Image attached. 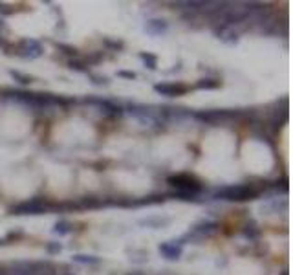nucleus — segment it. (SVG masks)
Returning a JSON list of instances; mask_svg holds the SVG:
<instances>
[{"instance_id": "obj_1", "label": "nucleus", "mask_w": 293, "mask_h": 275, "mask_svg": "<svg viewBox=\"0 0 293 275\" xmlns=\"http://www.w3.org/2000/svg\"><path fill=\"white\" fill-rule=\"evenodd\" d=\"M258 196V189L251 184H244V186H231V187H223L217 192V198H223V200H251Z\"/></svg>"}, {"instance_id": "obj_2", "label": "nucleus", "mask_w": 293, "mask_h": 275, "mask_svg": "<svg viewBox=\"0 0 293 275\" xmlns=\"http://www.w3.org/2000/svg\"><path fill=\"white\" fill-rule=\"evenodd\" d=\"M167 182L169 186L176 187L178 192H183V194L195 196L196 192L202 191V184L195 176H191V174H176V176H171Z\"/></svg>"}, {"instance_id": "obj_3", "label": "nucleus", "mask_w": 293, "mask_h": 275, "mask_svg": "<svg viewBox=\"0 0 293 275\" xmlns=\"http://www.w3.org/2000/svg\"><path fill=\"white\" fill-rule=\"evenodd\" d=\"M46 209V202L41 198H33L28 202H22L19 206L11 207V213L13 215H37Z\"/></svg>"}, {"instance_id": "obj_4", "label": "nucleus", "mask_w": 293, "mask_h": 275, "mask_svg": "<svg viewBox=\"0 0 293 275\" xmlns=\"http://www.w3.org/2000/svg\"><path fill=\"white\" fill-rule=\"evenodd\" d=\"M154 90L161 94V96H169V97H174V96H182L187 92V86L185 84H176V82H161V84H156Z\"/></svg>"}, {"instance_id": "obj_5", "label": "nucleus", "mask_w": 293, "mask_h": 275, "mask_svg": "<svg viewBox=\"0 0 293 275\" xmlns=\"http://www.w3.org/2000/svg\"><path fill=\"white\" fill-rule=\"evenodd\" d=\"M229 116L231 114L225 112V110H209V112H198L196 114V117L205 121V123H217L220 119H227Z\"/></svg>"}, {"instance_id": "obj_6", "label": "nucleus", "mask_w": 293, "mask_h": 275, "mask_svg": "<svg viewBox=\"0 0 293 275\" xmlns=\"http://www.w3.org/2000/svg\"><path fill=\"white\" fill-rule=\"evenodd\" d=\"M19 50H21L19 54H21L22 57H39L42 52L41 44L37 41H22Z\"/></svg>"}, {"instance_id": "obj_7", "label": "nucleus", "mask_w": 293, "mask_h": 275, "mask_svg": "<svg viewBox=\"0 0 293 275\" xmlns=\"http://www.w3.org/2000/svg\"><path fill=\"white\" fill-rule=\"evenodd\" d=\"M160 251L163 253V257L167 259H178L182 255V248L176 246V242H167V244H161Z\"/></svg>"}, {"instance_id": "obj_8", "label": "nucleus", "mask_w": 293, "mask_h": 275, "mask_svg": "<svg viewBox=\"0 0 293 275\" xmlns=\"http://www.w3.org/2000/svg\"><path fill=\"white\" fill-rule=\"evenodd\" d=\"M145 31H146V33L154 35V37H156V35L165 33V31H167V22H165V21H150V22H146Z\"/></svg>"}, {"instance_id": "obj_9", "label": "nucleus", "mask_w": 293, "mask_h": 275, "mask_svg": "<svg viewBox=\"0 0 293 275\" xmlns=\"http://www.w3.org/2000/svg\"><path fill=\"white\" fill-rule=\"evenodd\" d=\"M217 224L215 222H203L200 226L196 227V233H202V235H209V233H215L217 231Z\"/></svg>"}, {"instance_id": "obj_10", "label": "nucleus", "mask_w": 293, "mask_h": 275, "mask_svg": "<svg viewBox=\"0 0 293 275\" xmlns=\"http://www.w3.org/2000/svg\"><path fill=\"white\" fill-rule=\"evenodd\" d=\"M53 231L59 235H68L72 231V224L70 222H66V220H61V222H57L55 227H53Z\"/></svg>"}, {"instance_id": "obj_11", "label": "nucleus", "mask_w": 293, "mask_h": 275, "mask_svg": "<svg viewBox=\"0 0 293 275\" xmlns=\"http://www.w3.org/2000/svg\"><path fill=\"white\" fill-rule=\"evenodd\" d=\"M220 86V81H215V79H202V81H198L196 84V88H205V90H213V88H218Z\"/></svg>"}, {"instance_id": "obj_12", "label": "nucleus", "mask_w": 293, "mask_h": 275, "mask_svg": "<svg viewBox=\"0 0 293 275\" xmlns=\"http://www.w3.org/2000/svg\"><path fill=\"white\" fill-rule=\"evenodd\" d=\"M75 262H83V264H98L99 259L98 257H88V255H75L73 257Z\"/></svg>"}, {"instance_id": "obj_13", "label": "nucleus", "mask_w": 293, "mask_h": 275, "mask_svg": "<svg viewBox=\"0 0 293 275\" xmlns=\"http://www.w3.org/2000/svg\"><path fill=\"white\" fill-rule=\"evenodd\" d=\"M141 59L145 61V64H146V66H148L150 70L156 68V57H154V55H150V54H141Z\"/></svg>"}, {"instance_id": "obj_14", "label": "nucleus", "mask_w": 293, "mask_h": 275, "mask_svg": "<svg viewBox=\"0 0 293 275\" xmlns=\"http://www.w3.org/2000/svg\"><path fill=\"white\" fill-rule=\"evenodd\" d=\"M11 76H13L15 79H19L22 84H29V82H31V77H29V76H22V74H19V72H11Z\"/></svg>"}, {"instance_id": "obj_15", "label": "nucleus", "mask_w": 293, "mask_h": 275, "mask_svg": "<svg viewBox=\"0 0 293 275\" xmlns=\"http://www.w3.org/2000/svg\"><path fill=\"white\" fill-rule=\"evenodd\" d=\"M57 48L64 50V54H68V55H75L77 54L75 48H72V46H66V44H57Z\"/></svg>"}, {"instance_id": "obj_16", "label": "nucleus", "mask_w": 293, "mask_h": 275, "mask_svg": "<svg viewBox=\"0 0 293 275\" xmlns=\"http://www.w3.org/2000/svg\"><path fill=\"white\" fill-rule=\"evenodd\" d=\"M84 66H86V64H84L83 61H70V68H75V70H81V72H83Z\"/></svg>"}, {"instance_id": "obj_17", "label": "nucleus", "mask_w": 293, "mask_h": 275, "mask_svg": "<svg viewBox=\"0 0 293 275\" xmlns=\"http://www.w3.org/2000/svg\"><path fill=\"white\" fill-rule=\"evenodd\" d=\"M48 249H49V253H59V251H61V244H49Z\"/></svg>"}, {"instance_id": "obj_18", "label": "nucleus", "mask_w": 293, "mask_h": 275, "mask_svg": "<svg viewBox=\"0 0 293 275\" xmlns=\"http://www.w3.org/2000/svg\"><path fill=\"white\" fill-rule=\"evenodd\" d=\"M118 76L126 77V79H134V77H136V74H134V72H119Z\"/></svg>"}, {"instance_id": "obj_19", "label": "nucleus", "mask_w": 293, "mask_h": 275, "mask_svg": "<svg viewBox=\"0 0 293 275\" xmlns=\"http://www.w3.org/2000/svg\"><path fill=\"white\" fill-rule=\"evenodd\" d=\"M0 275H7V272L4 268H2V266H0Z\"/></svg>"}, {"instance_id": "obj_20", "label": "nucleus", "mask_w": 293, "mask_h": 275, "mask_svg": "<svg viewBox=\"0 0 293 275\" xmlns=\"http://www.w3.org/2000/svg\"><path fill=\"white\" fill-rule=\"evenodd\" d=\"M2 44H4V41H2V39H0V46H2Z\"/></svg>"}, {"instance_id": "obj_21", "label": "nucleus", "mask_w": 293, "mask_h": 275, "mask_svg": "<svg viewBox=\"0 0 293 275\" xmlns=\"http://www.w3.org/2000/svg\"><path fill=\"white\" fill-rule=\"evenodd\" d=\"M2 242H4V241H2V239H0V244H2Z\"/></svg>"}]
</instances>
